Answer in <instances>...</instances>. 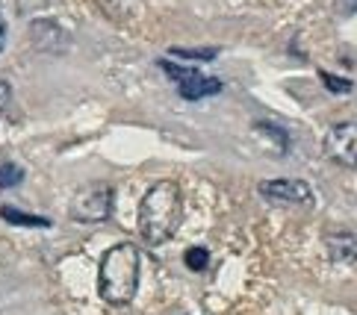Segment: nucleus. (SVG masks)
<instances>
[{
  "label": "nucleus",
  "instance_id": "obj_1",
  "mask_svg": "<svg viewBox=\"0 0 357 315\" xmlns=\"http://www.w3.org/2000/svg\"><path fill=\"white\" fill-rule=\"evenodd\" d=\"M183 212L181 186L174 180H160L145 192L139 204V233L148 245H162L177 233Z\"/></svg>",
  "mask_w": 357,
  "mask_h": 315
},
{
  "label": "nucleus",
  "instance_id": "obj_2",
  "mask_svg": "<svg viewBox=\"0 0 357 315\" xmlns=\"http://www.w3.org/2000/svg\"><path fill=\"white\" fill-rule=\"evenodd\" d=\"M139 268H142V257L139 248L130 242L112 245L104 259H100L98 271V292L112 307H127L136 298L139 289Z\"/></svg>",
  "mask_w": 357,
  "mask_h": 315
},
{
  "label": "nucleus",
  "instance_id": "obj_3",
  "mask_svg": "<svg viewBox=\"0 0 357 315\" xmlns=\"http://www.w3.org/2000/svg\"><path fill=\"white\" fill-rule=\"evenodd\" d=\"M112 186L109 183H89L71 200V218L80 224H100L112 212Z\"/></svg>",
  "mask_w": 357,
  "mask_h": 315
},
{
  "label": "nucleus",
  "instance_id": "obj_4",
  "mask_svg": "<svg viewBox=\"0 0 357 315\" xmlns=\"http://www.w3.org/2000/svg\"><path fill=\"white\" fill-rule=\"evenodd\" d=\"M160 68L177 83V92H181V97H186V100H204V97L222 92V83L219 80L204 77V74L195 71V68L177 65V62H169V59H160Z\"/></svg>",
  "mask_w": 357,
  "mask_h": 315
},
{
  "label": "nucleus",
  "instance_id": "obj_5",
  "mask_svg": "<svg viewBox=\"0 0 357 315\" xmlns=\"http://www.w3.org/2000/svg\"><path fill=\"white\" fill-rule=\"evenodd\" d=\"M322 150L331 162H337V165L357 168V124L354 121L334 124L322 138Z\"/></svg>",
  "mask_w": 357,
  "mask_h": 315
},
{
  "label": "nucleus",
  "instance_id": "obj_6",
  "mask_svg": "<svg viewBox=\"0 0 357 315\" xmlns=\"http://www.w3.org/2000/svg\"><path fill=\"white\" fill-rule=\"evenodd\" d=\"M260 195L272 204H284V207H310L313 204V188L304 180H266L260 183Z\"/></svg>",
  "mask_w": 357,
  "mask_h": 315
},
{
  "label": "nucleus",
  "instance_id": "obj_7",
  "mask_svg": "<svg viewBox=\"0 0 357 315\" xmlns=\"http://www.w3.org/2000/svg\"><path fill=\"white\" fill-rule=\"evenodd\" d=\"M325 248L334 262H342V266H346V262H357V233H349V230L328 233Z\"/></svg>",
  "mask_w": 357,
  "mask_h": 315
},
{
  "label": "nucleus",
  "instance_id": "obj_8",
  "mask_svg": "<svg viewBox=\"0 0 357 315\" xmlns=\"http://www.w3.org/2000/svg\"><path fill=\"white\" fill-rule=\"evenodd\" d=\"M0 216H3L9 224H18V227H50L47 218H42V216H27V212H18L15 207H3V209H0Z\"/></svg>",
  "mask_w": 357,
  "mask_h": 315
},
{
  "label": "nucleus",
  "instance_id": "obj_9",
  "mask_svg": "<svg viewBox=\"0 0 357 315\" xmlns=\"http://www.w3.org/2000/svg\"><path fill=\"white\" fill-rule=\"evenodd\" d=\"M183 262H186V266L192 268V271H204V268L210 266V250H207V248H189L186 257H183Z\"/></svg>",
  "mask_w": 357,
  "mask_h": 315
},
{
  "label": "nucleus",
  "instance_id": "obj_10",
  "mask_svg": "<svg viewBox=\"0 0 357 315\" xmlns=\"http://www.w3.org/2000/svg\"><path fill=\"white\" fill-rule=\"evenodd\" d=\"M24 180V171L15 165V162H3L0 165V188H12Z\"/></svg>",
  "mask_w": 357,
  "mask_h": 315
},
{
  "label": "nucleus",
  "instance_id": "obj_11",
  "mask_svg": "<svg viewBox=\"0 0 357 315\" xmlns=\"http://www.w3.org/2000/svg\"><path fill=\"white\" fill-rule=\"evenodd\" d=\"M322 83H325V89L334 92V95H349L354 89L351 80H342V77H337V74H328V71H322Z\"/></svg>",
  "mask_w": 357,
  "mask_h": 315
},
{
  "label": "nucleus",
  "instance_id": "obj_12",
  "mask_svg": "<svg viewBox=\"0 0 357 315\" xmlns=\"http://www.w3.org/2000/svg\"><path fill=\"white\" fill-rule=\"evenodd\" d=\"M172 54H174V56H181V59L210 62V59L215 56V50H213V47H201V50H192V47H172Z\"/></svg>",
  "mask_w": 357,
  "mask_h": 315
},
{
  "label": "nucleus",
  "instance_id": "obj_13",
  "mask_svg": "<svg viewBox=\"0 0 357 315\" xmlns=\"http://www.w3.org/2000/svg\"><path fill=\"white\" fill-rule=\"evenodd\" d=\"M136 9H139V0H116V6H109L107 12H109V18H130L136 15Z\"/></svg>",
  "mask_w": 357,
  "mask_h": 315
},
{
  "label": "nucleus",
  "instance_id": "obj_14",
  "mask_svg": "<svg viewBox=\"0 0 357 315\" xmlns=\"http://www.w3.org/2000/svg\"><path fill=\"white\" fill-rule=\"evenodd\" d=\"M9 97H12V89L6 80H0V115H3V109L9 106Z\"/></svg>",
  "mask_w": 357,
  "mask_h": 315
},
{
  "label": "nucleus",
  "instance_id": "obj_15",
  "mask_svg": "<svg viewBox=\"0 0 357 315\" xmlns=\"http://www.w3.org/2000/svg\"><path fill=\"white\" fill-rule=\"evenodd\" d=\"M337 9L342 12V15H354V12H357V0H337Z\"/></svg>",
  "mask_w": 357,
  "mask_h": 315
},
{
  "label": "nucleus",
  "instance_id": "obj_16",
  "mask_svg": "<svg viewBox=\"0 0 357 315\" xmlns=\"http://www.w3.org/2000/svg\"><path fill=\"white\" fill-rule=\"evenodd\" d=\"M6 47V21H3V12H0V50Z\"/></svg>",
  "mask_w": 357,
  "mask_h": 315
}]
</instances>
